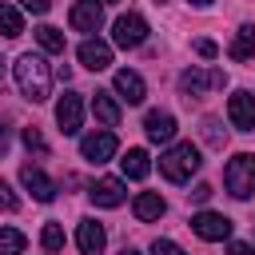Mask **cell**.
Here are the masks:
<instances>
[{"instance_id":"obj_1","label":"cell","mask_w":255,"mask_h":255,"mask_svg":"<svg viewBox=\"0 0 255 255\" xmlns=\"http://www.w3.org/2000/svg\"><path fill=\"white\" fill-rule=\"evenodd\" d=\"M16 84H20V92H24L32 104H44V100H48V88H52V68L44 64V56L24 52V56L16 60Z\"/></svg>"},{"instance_id":"obj_2","label":"cell","mask_w":255,"mask_h":255,"mask_svg":"<svg viewBox=\"0 0 255 255\" xmlns=\"http://www.w3.org/2000/svg\"><path fill=\"white\" fill-rule=\"evenodd\" d=\"M203 167V155H199V147L187 139V143H175V147H167L163 155H159V171H163V179H171V183H187L195 171Z\"/></svg>"},{"instance_id":"obj_3","label":"cell","mask_w":255,"mask_h":255,"mask_svg":"<svg viewBox=\"0 0 255 255\" xmlns=\"http://www.w3.org/2000/svg\"><path fill=\"white\" fill-rule=\"evenodd\" d=\"M223 187H227L235 199H247V195L255 191V155L239 151L235 159H227V167H223Z\"/></svg>"},{"instance_id":"obj_4","label":"cell","mask_w":255,"mask_h":255,"mask_svg":"<svg viewBox=\"0 0 255 255\" xmlns=\"http://www.w3.org/2000/svg\"><path fill=\"white\" fill-rule=\"evenodd\" d=\"M112 40H116L120 48H139V44L147 40V20H143L139 12L120 16V20L112 24Z\"/></svg>"},{"instance_id":"obj_5","label":"cell","mask_w":255,"mask_h":255,"mask_svg":"<svg viewBox=\"0 0 255 255\" xmlns=\"http://www.w3.org/2000/svg\"><path fill=\"white\" fill-rule=\"evenodd\" d=\"M223 72L219 68H187L183 76H179V88H183V96L191 100V96H203V92H211V88H223Z\"/></svg>"},{"instance_id":"obj_6","label":"cell","mask_w":255,"mask_h":255,"mask_svg":"<svg viewBox=\"0 0 255 255\" xmlns=\"http://www.w3.org/2000/svg\"><path fill=\"white\" fill-rule=\"evenodd\" d=\"M80 155H84L88 163H108V159L116 155V131L104 128V131L84 135V139H80Z\"/></svg>"},{"instance_id":"obj_7","label":"cell","mask_w":255,"mask_h":255,"mask_svg":"<svg viewBox=\"0 0 255 255\" xmlns=\"http://www.w3.org/2000/svg\"><path fill=\"white\" fill-rule=\"evenodd\" d=\"M56 124H60L64 135H76V131H80V124H84V100H80V92H64V96H60V104H56Z\"/></svg>"},{"instance_id":"obj_8","label":"cell","mask_w":255,"mask_h":255,"mask_svg":"<svg viewBox=\"0 0 255 255\" xmlns=\"http://www.w3.org/2000/svg\"><path fill=\"white\" fill-rule=\"evenodd\" d=\"M191 231L207 243H219V239L231 235V219L219 215V211H199V215H191Z\"/></svg>"},{"instance_id":"obj_9","label":"cell","mask_w":255,"mask_h":255,"mask_svg":"<svg viewBox=\"0 0 255 255\" xmlns=\"http://www.w3.org/2000/svg\"><path fill=\"white\" fill-rule=\"evenodd\" d=\"M68 24H72L76 32H100V24H104V4H96V0H76L72 12H68Z\"/></svg>"},{"instance_id":"obj_10","label":"cell","mask_w":255,"mask_h":255,"mask_svg":"<svg viewBox=\"0 0 255 255\" xmlns=\"http://www.w3.org/2000/svg\"><path fill=\"white\" fill-rule=\"evenodd\" d=\"M227 120L239 128V131H255V96L251 92H235L227 100Z\"/></svg>"},{"instance_id":"obj_11","label":"cell","mask_w":255,"mask_h":255,"mask_svg":"<svg viewBox=\"0 0 255 255\" xmlns=\"http://www.w3.org/2000/svg\"><path fill=\"white\" fill-rule=\"evenodd\" d=\"M20 183L32 191V199H40V203H52L56 199V183L40 171V167H32V163H24L20 167Z\"/></svg>"},{"instance_id":"obj_12","label":"cell","mask_w":255,"mask_h":255,"mask_svg":"<svg viewBox=\"0 0 255 255\" xmlns=\"http://www.w3.org/2000/svg\"><path fill=\"white\" fill-rule=\"evenodd\" d=\"M88 195H92L96 207H120V203H124V179L104 175V179H96V183L88 187Z\"/></svg>"},{"instance_id":"obj_13","label":"cell","mask_w":255,"mask_h":255,"mask_svg":"<svg viewBox=\"0 0 255 255\" xmlns=\"http://www.w3.org/2000/svg\"><path fill=\"white\" fill-rule=\"evenodd\" d=\"M76 243H80L84 255H104L108 235H104V227H100L96 219H80V227H76Z\"/></svg>"},{"instance_id":"obj_14","label":"cell","mask_w":255,"mask_h":255,"mask_svg":"<svg viewBox=\"0 0 255 255\" xmlns=\"http://www.w3.org/2000/svg\"><path fill=\"white\" fill-rule=\"evenodd\" d=\"M76 56H80V64L92 68V72H104V68L112 64V48H108L104 40H84V44L76 48Z\"/></svg>"},{"instance_id":"obj_15","label":"cell","mask_w":255,"mask_h":255,"mask_svg":"<svg viewBox=\"0 0 255 255\" xmlns=\"http://www.w3.org/2000/svg\"><path fill=\"white\" fill-rule=\"evenodd\" d=\"M112 84H116V92H120V100H124V104H143V96H147V88H143L139 72H128V68H120Z\"/></svg>"},{"instance_id":"obj_16","label":"cell","mask_w":255,"mask_h":255,"mask_svg":"<svg viewBox=\"0 0 255 255\" xmlns=\"http://www.w3.org/2000/svg\"><path fill=\"white\" fill-rule=\"evenodd\" d=\"M143 131H147V139H155V143H167V139L175 135V116H171V112H147V120H143Z\"/></svg>"},{"instance_id":"obj_17","label":"cell","mask_w":255,"mask_h":255,"mask_svg":"<svg viewBox=\"0 0 255 255\" xmlns=\"http://www.w3.org/2000/svg\"><path fill=\"white\" fill-rule=\"evenodd\" d=\"M92 112H96V120H100L104 128H116V124H120V104L112 100V92H96V96H92Z\"/></svg>"},{"instance_id":"obj_18","label":"cell","mask_w":255,"mask_h":255,"mask_svg":"<svg viewBox=\"0 0 255 255\" xmlns=\"http://www.w3.org/2000/svg\"><path fill=\"white\" fill-rule=\"evenodd\" d=\"M131 211H135V219H143V223H147V219H159V215L167 211V203H163L155 191H139V195H135V203H131Z\"/></svg>"},{"instance_id":"obj_19","label":"cell","mask_w":255,"mask_h":255,"mask_svg":"<svg viewBox=\"0 0 255 255\" xmlns=\"http://www.w3.org/2000/svg\"><path fill=\"white\" fill-rule=\"evenodd\" d=\"M120 167H124V175H128V179H143V175L151 171V163H147V151H143V147H128V155L120 159Z\"/></svg>"},{"instance_id":"obj_20","label":"cell","mask_w":255,"mask_h":255,"mask_svg":"<svg viewBox=\"0 0 255 255\" xmlns=\"http://www.w3.org/2000/svg\"><path fill=\"white\" fill-rule=\"evenodd\" d=\"M227 56H231V60H251V56H255V28H251V24H243V28L235 32Z\"/></svg>"},{"instance_id":"obj_21","label":"cell","mask_w":255,"mask_h":255,"mask_svg":"<svg viewBox=\"0 0 255 255\" xmlns=\"http://www.w3.org/2000/svg\"><path fill=\"white\" fill-rule=\"evenodd\" d=\"M24 32V20H20V12L12 8V4H0V36H20Z\"/></svg>"},{"instance_id":"obj_22","label":"cell","mask_w":255,"mask_h":255,"mask_svg":"<svg viewBox=\"0 0 255 255\" xmlns=\"http://www.w3.org/2000/svg\"><path fill=\"white\" fill-rule=\"evenodd\" d=\"M36 40H40L44 52H64V32L52 28V24H40V28H36Z\"/></svg>"},{"instance_id":"obj_23","label":"cell","mask_w":255,"mask_h":255,"mask_svg":"<svg viewBox=\"0 0 255 255\" xmlns=\"http://www.w3.org/2000/svg\"><path fill=\"white\" fill-rule=\"evenodd\" d=\"M24 231H16V227H0V255H20L24 251Z\"/></svg>"},{"instance_id":"obj_24","label":"cell","mask_w":255,"mask_h":255,"mask_svg":"<svg viewBox=\"0 0 255 255\" xmlns=\"http://www.w3.org/2000/svg\"><path fill=\"white\" fill-rule=\"evenodd\" d=\"M40 247H44V251H64V227H60V223H44Z\"/></svg>"},{"instance_id":"obj_25","label":"cell","mask_w":255,"mask_h":255,"mask_svg":"<svg viewBox=\"0 0 255 255\" xmlns=\"http://www.w3.org/2000/svg\"><path fill=\"white\" fill-rule=\"evenodd\" d=\"M203 139H207L211 147H223V139H227V131L219 128V120H203Z\"/></svg>"},{"instance_id":"obj_26","label":"cell","mask_w":255,"mask_h":255,"mask_svg":"<svg viewBox=\"0 0 255 255\" xmlns=\"http://www.w3.org/2000/svg\"><path fill=\"white\" fill-rule=\"evenodd\" d=\"M24 143H28V151H36V155H48V139L40 135V128H24Z\"/></svg>"},{"instance_id":"obj_27","label":"cell","mask_w":255,"mask_h":255,"mask_svg":"<svg viewBox=\"0 0 255 255\" xmlns=\"http://www.w3.org/2000/svg\"><path fill=\"white\" fill-rule=\"evenodd\" d=\"M151 255H187L179 243H171V239H155L151 243Z\"/></svg>"},{"instance_id":"obj_28","label":"cell","mask_w":255,"mask_h":255,"mask_svg":"<svg viewBox=\"0 0 255 255\" xmlns=\"http://www.w3.org/2000/svg\"><path fill=\"white\" fill-rule=\"evenodd\" d=\"M0 207H4V211H16V207H20V199L12 195V187H8L4 179H0Z\"/></svg>"},{"instance_id":"obj_29","label":"cell","mask_w":255,"mask_h":255,"mask_svg":"<svg viewBox=\"0 0 255 255\" xmlns=\"http://www.w3.org/2000/svg\"><path fill=\"white\" fill-rule=\"evenodd\" d=\"M195 52H199L203 60H211V56H215L219 48H215V40H195Z\"/></svg>"},{"instance_id":"obj_30","label":"cell","mask_w":255,"mask_h":255,"mask_svg":"<svg viewBox=\"0 0 255 255\" xmlns=\"http://www.w3.org/2000/svg\"><path fill=\"white\" fill-rule=\"evenodd\" d=\"M211 195H215V187H211V183H199V187L191 191V199H195V203H207Z\"/></svg>"},{"instance_id":"obj_31","label":"cell","mask_w":255,"mask_h":255,"mask_svg":"<svg viewBox=\"0 0 255 255\" xmlns=\"http://www.w3.org/2000/svg\"><path fill=\"white\" fill-rule=\"evenodd\" d=\"M20 4H24V8H28V12H36V16H40V12H48V8H52V0H20Z\"/></svg>"},{"instance_id":"obj_32","label":"cell","mask_w":255,"mask_h":255,"mask_svg":"<svg viewBox=\"0 0 255 255\" xmlns=\"http://www.w3.org/2000/svg\"><path fill=\"white\" fill-rule=\"evenodd\" d=\"M227 255H255V251H251L247 243H231V247H227Z\"/></svg>"},{"instance_id":"obj_33","label":"cell","mask_w":255,"mask_h":255,"mask_svg":"<svg viewBox=\"0 0 255 255\" xmlns=\"http://www.w3.org/2000/svg\"><path fill=\"white\" fill-rule=\"evenodd\" d=\"M4 151H8V128L0 124V155H4Z\"/></svg>"},{"instance_id":"obj_34","label":"cell","mask_w":255,"mask_h":255,"mask_svg":"<svg viewBox=\"0 0 255 255\" xmlns=\"http://www.w3.org/2000/svg\"><path fill=\"white\" fill-rule=\"evenodd\" d=\"M120 255H139V251H135V247H124V251H120Z\"/></svg>"},{"instance_id":"obj_35","label":"cell","mask_w":255,"mask_h":255,"mask_svg":"<svg viewBox=\"0 0 255 255\" xmlns=\"http://www.w3.org/2000/svg\"><path fill=\"white\" fill-rule=\"evenodd\" d=\"M191 4H211V0H191Z\"/></svg>"},{"instance_id":"obj_36","label":"cell","mask_w":255,"mask_h":255,"mask_svg":"<svg viewBox=\"0 0 255 255\" xmlns=\"http://www.w3.org/2000/svg\"><path fill=\"white\" fill-rule=\"evenodd\" d=\"M0 76H4V60H0Z\"/></svg>"},{"instance_id":"obj_37","label":"cell","mask_w":255,"mask_h":255,"mask_svg":"<svg viewBox=\"0 0 255 255\" xmlns=\"http://www.w3.org/2000/svg\"><path fill=\"white\" fill-rule=\"evenodd\" d=\"M100 4H116V0H100Z\"/></svg>"}]
</instances>
